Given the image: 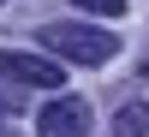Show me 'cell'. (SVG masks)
Instances as JSON below:
<instances>
[{"mask_svg":"<svg viewBox=\"0 0 149 137\" xmlns=\"http://www.w3.org/2000/svg\"><path fill=\"white\" fill-rule=\"evenodd\" d=\"M42 48L54 60H78V66H107V60L119 54V36L95 30V24H42Z\"/></svg>","mask_w":149,"mask_h":137,"instance_id":"1","label":"cell"},{"mask_svg":"<svg viewBox=\"0 0 149 137\" xmlns=\"http://www.w3.org/2000/svg\"><path fill=\"white\" fill-rule=\"evenodd\" d=\"M0 78L18 83V90H60L66 83V66L54 54H0Z\"/></svg>","mask_w":149,"mask_h":137,"instance_id":"2","label":"cell"},{"mask_svg":"<svg viewBox=\"0 0 149 137\" xmlns=\"http://www.w3.org/2000/svg\"><path fill=\"white\" fill-rule=\"evenodd\" d=\"M36 137H90V102L78 95H54L36 119Z\"/></svg>","mask_w":149,"mask_h":137,"instance_id":"3","label":"cell"},{"mask_svg":"<svg viewBox=\"0 0 149 137\" xmlns=\"http://www.w3.org/2000/svg\"><path fill=\"white\" fill-rule=\"evenodd\" d=\"M113 137H149V102H125L113 113Z\"/></svg>","mask_w":149,"mask_h":137,"instance_id":"4","label":"cell"},{"mask_svg":"<svg viewBox=\"0 0 149 137\" xmlns=\"http://www.w3.org/2000/svg\"><path fill=\"white\" fill-rule=\"evenodd\" d=\"M78 12H90V18H119L125 12V0H72Z\"/></svg>","mask_w":149,"mask_h":137,"instance_id":"5","label":"cell"},{"mask_svg":"<svg viewBox=\"0 0 149 137\" xmlns=\"http://www.w3.org/2000/svg\"><path fill=\"white\" fill-rule=\"evenodd\" d=\"M143 78H149V60H143Z\"/></svg>","mask_w":149,"mask_h":137,"instance_id":"6","label":"cell"},{"mask_svg":"<svg viewBox=\"0 0 149 137\" xmlns=\"http://www.w3.org/2000/svg\"><path fill=\"white\" fill-rule=\"evenodd\" d=\"M0 137H6V131H0Z\"/></svg>","mask_w":149,"mask_h":137,"instance_id":"7","label":"cell"}]
</instances>
